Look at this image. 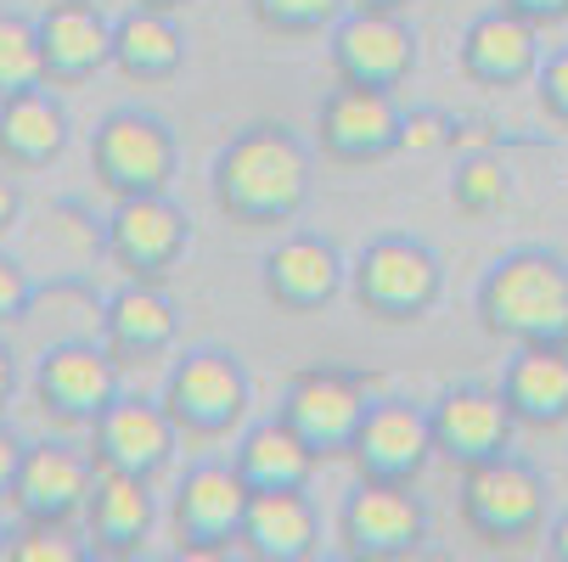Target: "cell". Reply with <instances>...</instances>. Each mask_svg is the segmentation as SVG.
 I'll use <instances>...</instances> for the list:
<instances>
[{"instance_id": "4dcf8cb0", "label": "cell", "mask_w": 568, "mask_h": 562, "mask_svg": "<svg viewBox=\"0 0 568 562\" xmlns=\"http://www.w3.org/2000/svg\"><path fill=\"white\" fill-rule=\"evenodd\" d=\"M349 7L355 0H248V12L271 34H321V29H333Z\"/></svg>"}, {"instance_id": "1f68e13d", "label": "cell", "mask_w": 568, "mask_h": 562, "mask_svg": "<svg viewBox=\"0 0 568 562\" xmlns=\"http://www.w3.org/2000/svg\"><path fill=\"white\" fill-rule=\"evenodd\" d=\"M535 102H540V113L551 124L568 130V45L540 57V68H535Z\"/></svg>"}, {"instance_id": "6da1fadb", "label": "cell", "mask_w": 568, "mask_h": 562, "mask_svg": "<svg viewBox=\"0 0 568 562\" xmlns=\"http://www.w3.org/2000/svg\"><path fill=\"white\" fill-rule=\"evenodd\" d=\"M214 208L248 231L293 225L315 192V157L287 124H248L236 130L209 170Z\"/></svg>"}, {"instance_id": "ac0fdd59", "label": "cell", "mask_w": 568, "mask_h": 562, "mask_svg": "<svg viewBox=\"0 0 568 562\" xmlns=\"http://www.w3.org/2000/svg\"><path fill=\"white\" fill-rule=\"evenodd\" d=\"M260 287L287 315H315L349 287V259L338 254L333 236L321 231H287L260 265Z\"/></svg>"}, {"instance_id": "ba28073f", "label": "cell", "mask_w": 568, "mask_h": 562, "mask_svg": "<svg viewBox=\"0 0 568 562\" xmlns=\"http://www.w3.org/2000/svg\"><path fill=\"white\" fill-rule=\"evenodd\" d=\"M192 248V214L170 192L113 197V214L102 219V254L130 282H164Z\"/></svg>"}, {"instance_id": "484cf974", "label": "cell", "mask_w": 568, "mask_h": 562, "mask_svg": "<svg viewBox=\"0 0 568 562\" xmlns=\"http://www.w3.org/2000/svg\"><path fill=\"white\" fill-rule=\"evenodd\" d=\"M231 461H236V472H242L248 490H304L315 478V467H321V456L304 445V433L282 411L242 428Z\"/></svg>"}, {"instance_id": "f35d334b", "label": "cell", "mask_w": 568, "mask_h": 562, "mask_svg": "<svg viewBox=\"0 0 568 562\" xmlns=\"http://www.w3.org/2000/svg\"><path fill=\"white\" fill-rule=\"evenodd\" d=\"M540 540H546V556L568 562V507H562V512H557V518L546 523V534H540Z\"/></svg>"}, {"instance_id": "9a60e30c", "label": "cell", "mask_w": 568, "mask_h": 562, "mask_svg": "<svg viewBox=\"0 0 568 562\" xmlns=\"http://www.w3.org/2000/svg\"><path fill=\"white\" fill-rule=\"evenodd\" d=\"M175 445L181 428L164 411V399H141V394H119L113 406L91 422V456L108 472H130V478H164L175 467Z\"/></svg>"}, {"instance_id": "e0dca14e", "label": "cell", "mask_w": 568, "mask_h": 562, "mask_svg": "<svg viewBox=\"0 0 568 562\" xmlns=\"http://www.w3.org/2000/svg\"><path fill=\"white\" fill-rule=\"evenodd\" d=\"M428 422H434V456L450 461L456 472L507 456L513 450V428H518V417L507 411L501 388H484V382L445 388L428 406Z\"/></svg>"}, {"instance_id": "30bf717a", "label": "cell", "mask_w": 568, "mask_h": 562, "mask_svg": "<svg viewBox=\"0 0 568 562\" xmlns=\"http://www.w3.org/2000/svg\"><path fill=\"white\" fill-rule=\"evenodd\" d=\"M423 40L405 23V12H366L349 7L327 29V62L338 85H366V91H399L417 73Z\"/></svg>"}, {"instance_id": "9c48e42d", "label": "cell", "mask_w": 568, "mask_h": 562, "mask_svg": "<svg viewBox=\"0 0 568 562\" xmlns=\"http://www.w3.org/2000/svg\"><path fill=\"white\" fill-rule=\"evenodd\" d=\"M119 360L102 338H57L40 349L34 360V399L40 411L62 428H91L113 399L124 394L119 388Z\"/></svg>"}, {"instance_id": "ab89813d", "label": "cell", "mask_w": 568, "mask_h": 562, "mask_svg": "<svg viewBox=\"0 0 568 562\" xmlns=\"http://www.w3.org/2000/svg\"><path fill=\"white\" fill-rule=\"evenodd\" d=\"M366 12H412V0H355Z\"/></svg>"}, {"instance_id": "5b68a950", "label": "cell", "mask_w": 568, "mask_h": 562, "mask_svg": "<svg viewBox=\"0 0 568 562\" xmlns=\"http://www.w3.org/2000/svg\"><path fill=\"white\" fill-rule=\"evenodd\" d=\"M158 399H164V411L175 417L181 439H225V433L248 428L254 377H248V366H242V355H231L220 344H203V349H186L170 366Z\"/></svg>"}, {"instance_id": "4fadbf2b", "label": "cell", "mask_w": 568, "mask_h": 562, "mask_svg": "<svg viewBox=\"0 0 568 562\" xmlns=\"http://www.w3.org/2000/svg\"><path fill=\"white\" fill-rule=\"evenodd\" d=\"M349 461L361 478H383V484H417L428 472L434 456V422H428V406L417 399H399V394H383L366 406L355 439H349Z\"/></svg>"}, {"instance_id": "277c9868", "label": "cell", "mask_w": 568, "mask_h": 562, "mask_svg": "<svg viewBox=\"0 0 568 562\" xmlns=\"http://www.w3.org/2000/svg\"><path fill=\"white\" fill-rule=\"evenodd\" d=\"M456 512L467 523V534H478L484 545H529L546 534L551 523V484L546 472L524 456H496V461H478L462 472L456 484Z\"/></svg>"}, {"instance_id": "8d00e7d4", "label": "cell", "mask_w": 568, "mask_h": 562, "mask_svg": "<svg viewBox=\"0 0 568 562\" xmlns=\"http://www.w3.org/2000/svg\"><path fill=\"white\" fill-rule=\"evenodd\" d=\"M18 219H23V192L0 175V243H7V231H12Z\"/></svg>"}, {"instance_id": "d6a6232c", "label": "cell", "mask_w": 568, "mask_h": 562, "mask_svg": "<svg viewBox=\"0 0 568 562\" xmlns=\"http://www.w3.org/2000/svg\"><path fill=\"white\" fill-rule=\"evenodd\" d=\"M456 119L445 108H412L405 113V152H445L456 146Z\"/></svg>"}, {"instance_id": "7a4b0ae2", "label": "cell", "mask_w": 568, "mask_h": 562, "mask_svg": "<svg viewBox=\"0 0 568 562\" xmlns=\"http://www.w3.org/2000/svg\"><path fill=\"white\" fill-rule=\"evenodd\" d=\"M478 327L501 344H562L568 349V259L524 243L501 254L478 282Z\"/></svg>"}, {"instance_id": "4316f807", "label": "cell", "mask_w": 568, "mask_h": 562, "mask_svg": "<svg viewBox=\"0 0 568 562\" xmlns=\"http://www.w3.org/2000/svg\"><path fill=\"white\" fill-rule=\"evenodd\" d=\"M186 29L175 23V12L158 7H130L113 18V68L130 85H164L186 68Z\"/></svg>"}, {"instance_id": "f546056e", "label": "cell", "mask_w": 568, "mask_h": 562, "mask_svg": "<svg viewBox=\"0 0 568 562\" xmlns=\"http://www.w3.org/2000/svg\"><path fill=\"white\" fill-rule=\"evenodd\" d=\"M0 556L12 562H91V540L73 523H23L12 534H0Z\"/></svg>"}, {"instance_id": "e575fe53", "label": "cell", "mask_w": 568, "mask_h": 562, "mask_svg": "<svg viewBox=\"0 0 568 562\" xmlns=\"http://www.w3.org/2000/svg\"><path fill=\"white\" fill-rule=\"evenodd\" d=\"M23 450H29V439L0 417V501H12V484H18V467H23Z\"/></svg>"}, {"instance_id": "3957f363", "label": "cell", "mask_w": 568, "mask_h": 562, "mask_svg": "<svg viewBox=\"0 0 568 562\" xmlns=\"http://www.w3.org/2000/svg\"><path fill=\"white\" fill-rule=\"evenodd\" d=\"M349 293L355 304L383 320V327H412L428 320L445 298V265L412 231H377L349 259Z\"/></svg>"}, {"instance_id": "2e32d148", "label": "cell", "mask_w": 568, "mask_h": 562, "mask_svg": "<svg viewBox=\"0 0 568 562\" xmlns=\"http://www.w3.org/2000/svg\"><path fill=\"white\" fill-rule=\"evenodd\" d=\"M97 484V456L91 445H68V439H40L23 450L12 507L23 523H79L85 518Z\"/></svg>"}, {"instance_id": "7c38bea8", "label": "cell", "mask_w": 568, "mask_h": 562, "mask_svg": "<svg viewBox=\"0 0 568 562\" xmlns=\"http://www.w3.org/2000/svg\"><path fill=\"white\" fill-rule=\"evenodd\" d=\"M248 484H242L236 461H192L175 484V545L186 556H220L242 540V512H248Z\"/></svg>"}, {"instance_id": "ffe728a7", "label": "cell", "mask_w": 568, "mask_h": 562, "mask_svg": "<svg viewBox=\"0 0 568 562\" xmlns=\"http://www.w3.org/2000/svg\"><path fill=\"white\" fill-rule=\"evenodd\" d=\"M34 23L45 51V85H85L102 68H113V18H102L97 0H51Z\"/></svg>"}, {"instance_id": "cb8c5ba5", "label": "cell", "mask_w": 568, "mask_h": 562, "mask_svg": "<svg viewBox=\"0 0 568 562\" xmlns=\"http://www.w3.org/2000/svg\"><path fill=\"white\" fill-rule=\"evenodd\" d=\"M73 119L51 85L18 91L0 102V164L7 170H51L68 152Z\"/></svg>"}, {"instance_id": "836d02e7", "label": "cell", "mask_w": 568, "mask_h": 562, "mask_svg": "<svg viewBox=\"0 0 568 562\" xmlns=\"http://www.w3.org/2000/svg\"><path fill=\"white\" fill-rule=\"evenodd\" d=\"M34 298H40V287L23 270V259H12L7 248H0V327H7V320H29Z\"/></svg>"}, {"instance_id": "8fae6325", "label": "cell", "mask_w": 568, "mask_h": 562, "mask_svg": "<svg viewBox=\"0 0 568 562\" xmlns=\"http://www.w3.org/2000/svg\"><path fill=\"white\" fill-rule=\"evenodd\" d=\"M315 146L321 157L349 164V170L383 164V157L405 152V108L394 102V91L338 85L315 113Z\"/></svg>"}, {"instance_id": "d6986e66", "label": "cell", "mask_w": 568, "mask_h": 562, "mask_svg": "<svg viewBox=\"0 0 568 562\" xmlns=\"http://www.w3.org/2000/svg\"><path fill=\"white\" fill-rule=\"evenodd\" d=\"M546 45H540V29L518 12H507L501 0L490 12H478L467 29H462V45H456V62L473 85L484 91H513V85H535V68H540Z\"/></svg>"}, {"instance_id": "52a82bcc", "label": "cell", "mask_w": 568, "mask_h": 562, "mask_svg": "<svg viewBox=\"0 0 568 562\" xmlns=\"http://www.w3.org/2000/svg\"><path fill=\"white\" fill-rule=\"evenodd\" d=\"M338 545L355 562H399L428 545V501L412 484L355 478V490L338 501Z\"/></svg>"}, {"instance_id": "603a6c76", "label": "cell", "mask_w": 568, "mask_h": 562, "mask_svg": "<svg viewBox=\"0 0 568 562\" xmlns=\"http://www.w3.org/2000/svg\"><path fill=\"white\" fill-rule=\"evenodd\" d=\"M248 556L260 562H310L321 551V512L304 490H254L248 512H242V540Z\"/></svg>"}, {"instance_id": "5bb4252c", "label": "cell", "mask_w": 568, "mask_h": 562, "mask_svg": "<svg viewBox=\"0 0 568 562\" xmlns=\"http://www.w3.org/2000/svg\"><path fill=\"white\" fill-rule=\"evenodd\" d=\"M366 406H372L366 377L338 371V366H310V371H293L287 377L276 411L304 433V445L321 461H327V456H349V439H355Z\"/></svg>"}, {"instance_id": "44dd1931", "label": "cell", "mask_w": 568, "mask_h": 562, "mask_svg": "<svg viewBox=\"0 0 568 562\" xmlns=\"http://www.w3.org/2000/svg\"><path fill=\"white\" fill-rule=\"evenodd\" d=\"M97 333H102V344L113 349L119 366L158 360L181 338V309L164 293V282H130L124 276V287L102 298V327Z\"/></svg>"}, {"instance_id": "7402d4cb", "label": "cell", "mask_w": 568, "mask_h": 562, "mask_svg": "<svg viewBox=\"0 0 568 562\" xmlns=\"http://www.w3.org/2000/svg\"><path fill=\"white\" fill-rule=\"evenodd\" d=\"M158 523V495H152V478H130V472H108L97 467V484L85 501V529L97 556H141Z\"/></svg>"}, {"instance_id": "d590c367", "label": "cell", "mask_w": 568, "mask_h": 562, "mask_svg": "<svg viewBox=\"0 0 568 562\" xmlns=\"http://www.w3.org/2000/svg\"><path fill=\"white\" fill-rule=\"evenodd\" d=\"M507 12H518V18H529L535 29H557V23H568V0H501Z\"/></svg>"}, {"instance_id": "f1b7e54d", "label": "cell", "mask_w": 568, "mask_h": 562, "mask_svg": "<svg viewBox=\"0 0 568 562\" xmlns=\"http://www.w3.org/2000/svg\"><path fill=\"white\" fill-rule=\"evenodd\" d=\"M45 85V51H40V23L23 12H0V102Z\"/></svg>"}, {"instance_id": "8992f818", "label": "cell", "mask_w": 568, "mask_h": 562, "mask_svg": "<svg viewBox=\"0 0 568 562\" xmlns=\"http://www.w3.org/2000/svg\"><path fill=\"white\" fill-rule=\"evenodd\" d=\"M181 170V141L152 108H113L91 135V175L113 197L170 192Z\"/></svg>"}, {"instance_id": "83f0119b", "label": "cell", "mask_w": 568, "mask_h": 562, "mask_svg": "<svg viewBox=\"0 0 568 562\" xmlns=\"http://www.w3.org/2000/svg\"><path fill=\"white\" fill-rule=\"evenodd\" d=\"M450 203L467 219H490L513 203V170L501 164L496 152H467L456 175H450Z\"/></svg>"}, {"instance_id": "d4e9b609", "label": "cell", "mask_w": 568, "mask_h": 562, "mask_svg": "<svg viewBox=\"0 0 568 562\" xmlns=\"http://www.w3.org/2000/svg\"><path fill=\"white\" fill-rule=\"evenodd\" d=\"M501 399L518 417V428H562L568 422V349L518 344L501 371Z\"/></svg>"}, {"instance_id": "60d3db41", "label": "cell", "mask_w": 568, "mask_h": 562, "mask_svg": "<svg viewBox=\"0 0 568 562\" xmlns=\"http://www.w3.org/2000/svg\"><path fill=\"white\" fill-rule=\"evenodd\" d=\"M130 7H158V12H186L197 0H130Z\"/></svg>"}, {"instance_id": "74e56055", "label": "cell", "mask_w": 568, "mask_h": 562, "mask_svg": "<svg viewBox=\"0 0 568 562\" xmlns=\"http://www.w3.org/2000/svg\"><path fill=\"white\" fill-rule=\"evenodd\" d=\"M12 394H18V355H12V344H7V338H0V417H7Z\"/></svg>"}]
</instances>
